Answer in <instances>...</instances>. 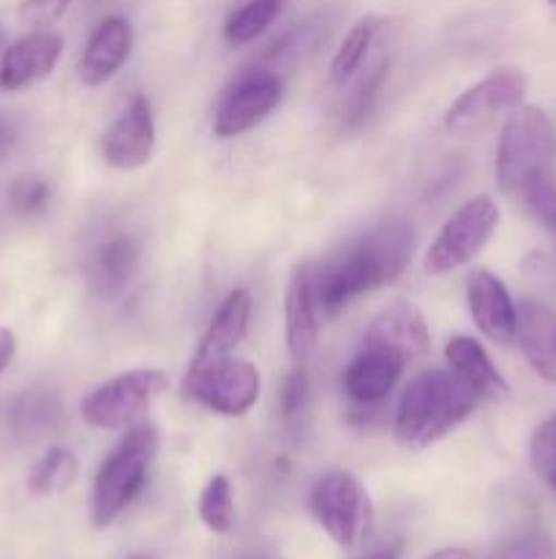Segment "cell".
Returning a JSON list of instances; mask_svg holds the SVG:
<instances>
[{
    "label": "cell",
    "instance_id": "cell-23",
    "mask_svg": "<svg viewBox=\"0 0 556 559\" xmlns=\"http://www.w3.org/2000/svg\"><path fill=\"white\" fill-rule=\"evenodd\" d=\"M80 478V462L69 448H49L27 473V491L33 497H55L69 491Z\"/></svg>",
    "mask_w": 556,
    "mask_h": 559
},
{
    "label": "cell",
    "instance_id": "cell-29",
    "mask_svg": "<svg viewBox=\"0 0 556 559\" xmlns=\"http://www.w3.org/2000/svg\"><path fill=\"white\" fill-rule=\"evenodd\" d=\"M523 207L529 211V216L545 227L548 233L556 235V175L554 178H543L534 186H529L527 194L521 197Z\"/></svg>",
    "mask_w": 556,
    "mask_h": 559
},
{
    "label": "cell",
    "instance_id": "cell-39",
    "mask_svg": "<svg viewBox=\"0 0 556 559\" xmlns=\"http://www.w3.org/2000/svg\"><path fill=\"white\" fill-rule=\"evenodd\" d=\"M545 3H551V5H554V9H556V0H545Z\"/></svg>",
    "mask_w": 556,
    "mask_h": 559
},
{
    "label": "cell",
    "instance_id": "cell-9",
    "mask_svg": "<svg viewBox=\"0 0 556 559\" xmlns=\"http://www.w3.org/2000/svg\"><path fill=\"white\" fill-rule=\"evenodd\" d=\"M529 91V80L521 69L512 66H501V69L491 71L480 82H474L469 91H463L450 109L445 112V131L450 136H467L483 129L494 115L505 112V109L523 104Z\"/></svg>",
    "mask_w": 556,
    "mask_h": 559
},
{
    "label": "cell",
    "instance_id": "cell-2",
    "mask_svg": "<svg viewBox=\"0 0 556 559\" xmlns=\"http://www.w3.org/2000/svg\"><path fill=\"white\" fill-rule=\"evenodd\" d=\"M478 393L450 369H428L414 377L396 409L398 445L423 451L450 435L474 413Z\"/></svg>",
    "mask_w": 556,
    "mask_h": 559
},
{
    "label": "cell",
    "instance_id": "cell-10",
    "mask_svg": "<svg viewBox=\"0 0 556 559\" xmlns=\"http://www.w3.org/2000/svg\"><path fill=\"white\" fill-rule=\"evenodd\" d=\"M283 96L281 80L267 69H251L229 87L213 118V134L221 140L245 134L278 107Z\"/></svg>",
    "mask_w": 556,
    "mask_h": 559
},
{
    "label": "cell",
    "instance_id": "cell-14",
    "mask_svg": "<svg viewBox=\"0 0 556 559\" xmlns=\"http://www.w3.org/2000/svg\"><path fill=\"white\" fill-rule=\"evenodd\" d=\"M319 320L322 314L314 293V267L300 265L289 278L287 295H283V331H287V349L294 366H305L314 358Z\"/></svg>",
    "mask_w": 556,
    "mask_h": 559
},
{
    "label": "cell",
    "instance_id": "cell-20",
    "mask_svg": "<svg viewBox=\"0 0 556 559\" xmlns=\"http://www.w3.org/2000/svg\"><path fill=\"white\" fill-rule=\"evenodd\" d=\"M445 360L450 366L452 374L461 377L478 399L485 402H501V399L510 396V385L501 377V371L491 364L488 353L483 349V344L472 336H452L445 344Z\"/></svg>",
    "mask_w": 556,
    "mask_h": 559
},
{
    "label": "cell",
    "instance_id": "cell-26",
    "mask_svg": "<svg viewBox=\"0 0 556 559\" xmlns=\"http://www.w3.org/2000/svg\"><path fill=\"white\" fill-rule=\"evenodd\" d=\"M200 519L213 535H229L234 527V491L227 475H213L200 497Z\"/></svg>",
    "mask_w": 556,
    "mask_h": 559
},
{
    "label": "cell",
    "instance_id": "cell-32",
    "mask_svg": "<svg viewBox=\"0 0 556 559\" xmlns=\"http://www.w3.org/2000/svg\"><path fill=\"white\" fill-rule=\"evenodd\" d=\"M305 396H309V374L303 366H294L287 377H283L281 393H278V407H281L283 418H294L303 409Z\"/></svg>",
    "mask_w": 556,
    "mask_h": 559
},
{
    "label": "cell",
    "instance_id": "cell-27",
    "mask_svg": "<svg viewBox=\"0 0 556 559\" xmlns=\"http://www.w3.org/2000/svg\"><path fill=\"white\" fill-rule=\"evenodd\" d=\"M60 415V404L52 393L47 391H27L22 393L11 409V426L20 435H44L52 429Z\"/></svg>",
    "mask_w": 556,
    "mask_h": 559
},
{
    "label": "cell",
    "instance_id": "cell-28",
    "mask_svg": "<svg viewBox=\"0 0 556 559\" xmlns=\"http://www.w3.org/2000/svg\"><path fill=\"white\" fill-rule=\"evenodd\" d=\"M49 183L47 180L36 178V175H22L11 183L9 189V205L11 211L20 216H36L44 207L49 205Z\"/></svg>",
    "mask_w": 556,
    "mask_h": 559
},
{
    "label": "cell",
    "instance_id": "cell-37",
    "mask_svg": "<svg viewBox=\"0 0 556 559\" xmlns=\"http://www.w3.org/2000/svg\"><path fill=\"white\" fill-rule=\"evenodd\" d=\"M14 140H16L14 129H11L5 120H0V158L9 156V151L14 147Z\"/></svg>",
    "mask_w": 556,
    "mask_h": 559
},
{
    "label": "cell",
    "instance_id": "cell-6",
    "mask_svg": "<svg viewBox=\"0 0 556 559\" xmlns=\"http://www.w3.org/2000/svg\"><path fill=\"white\" fill-rule=\"evenodd\" d=\"M169 391V374L161 369H134L112 377L87 393L80 415L90 429H129L150 409L158 396Z\"/></svg>",
    "mask_w": 556,
    "mask_h": 559
},
{
    "label": "cell",
    "instance_id": "cell-25",
    "mask_svg": "<svg viewBox=\"0 0 556 559\" xmlns=\"http://www.w3.org/2000/svg\"><path fill=\"white\" fill-rule=\"evenodd\" d=\"M358 74H360L358 85L352 87V96H349L347 107H343V112H341V120L347 126H358L368 118L371 107H374L376 96H379V91H382V82H385V74H387L385 52L374 49V52H371V58L365 60V66L358 71Z\"/></svg>",
    "mask_w": 556,
    "mask_h": 559
},
{
    "label": "cell",
    "instance_id": "cell-34",
    "mask_svg": "<svg viewBox=\"0 0 556 559\" xmlns=\"http://www.w3.org/2000/svg\"><path fill=\"white\" fill-rule=\"evenodd\" d=\"M403 555V540H387V544L371 546L358 559H401Z\"/></svg>",
    "mask_w": 556,
    "mask_h": 559
},
{
    "label": "cell",
    "instance_id": "cell-21",
    "mask_svg": "<svg viewBox=\"0 0 556 559\" xmlns=\"http://www.w3.org/2000/svg\"><path fill=\"white\" fill-rule=\"evenodd\" d=\"M136 267H140V243L131 235H114L90 257L87 276L101 298H114L134 278Z\"/></svg>",
    "mask_w": 556,
    "mask_h": 559
},
{
    "label": "cell",
    "instance_id": "cell-40",
    "mask_svg": "<svg viewBox=\"0 0 556 559\" xmlns=\"http://www.w3.org/2000/svg\"><path fill=\"white\" fill-rule=\"evenodd\" d=\"M131 559H142V557H131Z\"/></svg>",
    "mask_w": 556,
    "mask_h": 559
},
{
    "label": "cell",
    "instance_id": "cell-12",
    "mask_svg": "<svg viewBox=\"0 0 556 559\" xmlns=\"http://www.w3.org/2000/svg\"><path fill=\"white\" fill-rule=\"evenodd\" d=\"M363 344H379L401 355L407 364L423 358L431 349V331L418 304L407 298H396L376 311L365 331Z\"/></svg>",
    "mask_w": 556,
    "mask_h": 559
},
{
    "label": "cell",
    "instance_id": "cell-18",
    "mask_svg": "<svg viewBox=\"0 0 556 559\" xmlns=\"http://www.w3.org/2000/svg\"><path fill=\"white\" fill-rule=\"evenodd\" d=\"M63 55V38L52 31H36L20 38L5 49L0 60V87L3 91H25L36 82L47 80Z\"/></svg>",
    "mask_w": 556,
    "mask_h": 559
},
{
    "label": "cell",
    "instance_id": "cell-31",
    "mask_svg": "<svg viewBox=\"0 0 556 559\" xmlns=\"http://www.w3.org/2000/svg\"><path fill=\"white\" fill-rule=\"evenodd\" d=\"M494 559H556V544L545 533H527L505 546Z\"/></svg>",
    "mask_w": 556,
    "mask_h": 559
},
{
    "label": "cell",
    "instance_id": "cell-8",
    "mask_svg": "<svg viewBox=\"0 0 556 559\" xmlns=\"http://www.w3.org/2000/svg\"><path fill=\"white\" fill-rule=\"evenodd\" d=\"M183 393L213 413L240 418L259 399L262 377L251 360L223 358L202 371H185Z\"/></svg>",
    "mask_w": 556,
    "mask_h": 559
},
{
    "label": "cell",
    "instance_id": "cell-30",
    "mask_svg": "<svg viewBox=\"0 0 556 559\" xmlns=\"http://www.w3.org/2000/svg\"><path fill=\"white\" fill-rule=\"evenodd\" d=\"M529 464L540 478H551L556 473V415L534 429L529 440Z\"/></svg>",
    "mask_w": 556,
    "mask_h": 559
},
{
    "label": "cell",
    "instance_id": "cell-24",
    "mask_svg": "<svg viewBox=\"0 0 556 559\" xmlns=\"http://www.w3.org/2000/svg\"><path fill=\"white\" fill-rule=\"evenodd\" d=\"M281 9L283 0H245L240 9H234L227 16V22H223V36L234 47L256 41L278 20Z\"/></svg>",
    "mask_w": 556,
    "mask_h": 559
},
{
    "label": "cell",
    "instance_id": "cell-16",
    "mask_svg": "<svg viewBox=\"0 0 556 559\" xmlns=\"http://www.w3.org/2000/svg\"><path fill=\"white\" fill-rule=\"evenodd\" d=\"M131 49H134V25L120 14L104 16L82 49L76 76L82 85L101 87L123 69L125 60L131 58Z\"/></svg>",
    "mask_w": 556,
    "mask_h": 559
},
{
    "label": "cell",
    "instance_id": "cell-15",
    "mask_svg": "<svg viewBox=\"0 0 556 559\" xmlns=\"http://www.w3.org/2000/svg\"><path fill=\"white\" fill-rule=\"evenodd\" d=\"M467 304L474 325L488 342L510 347L516 342L518 309L507 293L505 282L491 271H472L467 278Z\"/></svg>",
    "mask_w": 556,
    "mask_h": 559
},
{
    "label": "cell",
    "instance_id": "cell-11",
    "mask_svg": "<svg viewBox=\"0 0 556 559\" xmlns=\"http://www.w3.org/2000/svg\"><path fill=\"white\" fill-rule=\"evenodd\" d=\"M104 162L120 173H134L150 164L156 153V115L145 93H134L104 136Z\"/></svg>",
    "mask_w": 556,
    "mask_h": 559
},
{
    "label": "cell",
    "instance_id": "cell-36",
    "mask_svg": "<svg viewBox=\"0 0 556 559\" xmlns=\"http://www.w3.org/2000/svg\"><path fill=\"white\" fill-rule=\"evenodd\" d=\"M423 559H474V555L469 549H458V546H447V549H436L431 555H425Z\"/></svg>",
    "mask_w": 556,
    "mask_h": 559
},
{
    "label": "cell",
    "instance_id": "cell-7",
    "mask_svg": "<svg viewBox=\"0 0 556 559\" xmlns=\"http://www.w3.org/2000/svg\"><path fill=\"white\" fill-rule=\"evenodd\" d=\"M496 227H499V205L485 194L472 197L447 218L434 243L428 246L423 271L428 276L458 271L485 249Z\"/></svg>",
    "mask_w": 556,
    "mask_h": 559
},
{
    "label": "cell",
    "instance_id": "cell-13",
    "mask_svg": "<svg viewBox=\"0 0 556 559\" xmlns=\"http://www.w3.org/2000/svg\"><path fill=\"white\" fill-rule=\"evenodd\" d=\"M407 360L379 344H363L341 377L343 393L358 407H376L398 385Z\"/></svg>",
    "mask_w": 556,
    "mask_h": 559
},
{
    "label": "cell",
    "instance_id": "cell-35",
    "mask_svg": "<svg viewBox=\"0 0 556 559\" xmlns=\"http://www.w3.org/2000/svg\"><path fill=\"white\" fill-rule=\"evenodd\" d=\"M16 353V338L14 333L9 331V328H0V374H3L5 369H9L11 358H14Z\"/></svg>",
    "mask_w": 556,
    "mask_h": 559
},
{
    "label": "cell",
    "instance_id": "cell-3",
    "mask_svg": "<svg viewBox=\"0 0 556 559\" xmlns=\"http://www.w3.org/2000/svg\"><path fill=\"white\" fill-rule=\"evenodd\" d=\"M556 175V129L545 109L518 104L505 120L496 151V183L512 200L529 186Z\"/></svg>",
    "mask_w": 556,
    "mask_h": 559
},
{
    "label": "cell",
    "instance_id": "cell-38",
    "mask_svg": "<svg viewBox=\"0 0 556 559\" xmlns=\"http://www.w3.org/2000/svg\"><path fill=\"white\" fill-rule=\"evenodd\" d=\"M545 484H548V489L554 491V495H556V473L551 475V478H545Z\"/></svg>",
    "mask_w": 556,
    "mask_h": 559
},
{
    "label": "cell",
    "instance_id": "cell-1",
    "mask_svg": "<svg viewBox=\"0 0 556 559\" xmlns=\"http://www.w3.org/2000/svg\"><path fill=\"white\" fill-rule=\"evenodd\" d=\"M414 251V233L407 222H385L358 240L325 271H314V293L322 320L336 317L358 295L396 282Z\"/></svg>",
    "mask_w": 556,
    "mask_h": 559
},
{
    "label": "cell",
    "instance_id": "cell-4",
    "mask_svg": "<svg viewBox=\"0 0 556 559\" xmlns=\"http://www.w3.org/2000/svg\"><path fill=\"white\" fill-rule=\"evenodd\" d=\"M158 442H161V437H158L156 426H129L125 437L109 453L107 462L98 467L96 480H93V527L104 530L114 524L120 513L142 495L147 478H150V464L158 453Z\"/></svg>",
    "mask_w": 556,
    "mask_h": 559
},
{
    "label": "cell",
    "instance_id": "cell-19",
    "mask_svg": "<svg viewBox=\"0 0 556 559\" xmlns=\"http://www.w3.org/2000/svg\"><path fill=\"white\" fill-rule=\"evenodd\" d=\"M516 338L534 374L556 385V309L523 300L518 306Z\"/></svg>",
    "mask_w": 556,
    "mask_h": 559
},
{
    "label": "cell",
    "instance_id": "cell-33",
    "mask_svg": "<svg viewBox=\"0 0 556 559\" xmlns=\"http://www.w3.org/2000/svg\"><path fill=\"white\" fill-rule=\"evenodd\" d=\"M69 5L71 0H22L20 16L22 22L33 25L36 31H47L49 25H55L65 14Z\"/></svg>",
    "mask_w": 556,
    "mask_h": 559
},
{
    "label": "cell",
    "instance_id": "cell-22",
    "mask_svg": "<svg viewBox=\"0 0 556 559\" xmlns=\"http://www.w3.org/2000/svg\"><path fill=\"white\" fill-rule=\"evenodd\" d=\"M387 27V20L379 14H368V16H360L349 33L343 36L341 47L336 49L333 55V63H330V80L336 85H347L358 76V71L363 69L365 60L371 58V52L376 49V41H379L382 31Z\"/></svg>",
    "mask_w": 556,
    "mask_h": 559
},
{
    "label": "cell",
    "instance_id": "cell-17",
    "mask_svg": "<svg viewBox=\"0 0 556 559\" xmlns=\"http://www.w3.org/2000/svg\"><path fill=\"white\" fill-rule=\"evenodd\" d=\"M251 309H254V300H251L249 289H232L221 300L216 314H213L210 325H207L205 336H202L200 347H196L194 358H191L189 371H202L207 366L218 364V360L232 358L238 344L249 333Z\"/></svg>",
    "mask_w": 556,
    "mask_h": 559
},
{
    "label": "cell",
    "instance_id": "cell-5",
    "mask_svg": "<svg viewBox=\"0 0 556 559\" xmlns=\"http://www.w3.org/2000/svg\"><path fill=\"white\" fill-rule=\"evenodd\" d=\"M311 513L341 549H358L371 533L374 508L365 486L343 469H330L311 489Z\"/></svg>",
    "mask_w": 556,
    "mask_h": 559
}]
</instances>
